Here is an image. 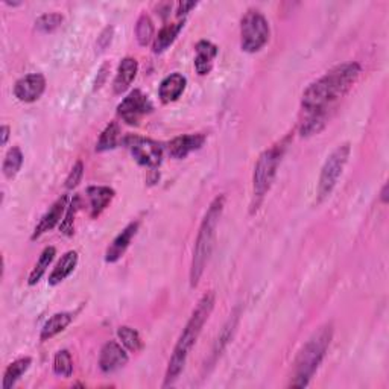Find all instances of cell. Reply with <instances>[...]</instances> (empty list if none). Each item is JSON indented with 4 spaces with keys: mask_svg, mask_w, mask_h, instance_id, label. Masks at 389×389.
<instances>
[{
    "mask_svg": "<svg viewBox=\"0 0 389 389\" xmlns=\"http://www.w3.org/2000/svg\"><path fill=\"white\" fill-rule=\"evenodd\" d=\"M31 364H32L31 357H20L14 360L13 364H9L4 374L2 389H11L18 381H20V377L27 371V369H29Z\"/></svg>",
    "mask_w": 389,
    "mask_h": 389,
    "instance_id": "cell-22",
    "label": "cell"
},
{
    "mask_svg": "<svg viewBox=\"0 0 389 389\" xmlns=\"http://www.w3.org/2000/svg\"><path fill=\"white\" fill-rule=\"evenodd\" d=\"M117 336H119L120 342H122V345L126 350L131 351V353H138V351L143 348V341H142L140 335H138V331L133 327H128V326L119 327Z\"/></svg>",
    "mask_w": 389,
    "mask_h": 389,
    "instance_id": "cell-26",
    "label": "cell"
},
{
    "mask_svg": "<svg viewBox=\"0 0 389 389\" xmlns=\"http://www.w3.org/2000/svg\"><path fill=\"white\" fill-rule=\"evenodd\" d=\"M22 164H23V152L18 146H13L5 155V160L2 164L4 175L8 180H13L18 173V171L22 169Z\"/></svg>",
    "mask_w": 389,
    "mask_h": 389,
    "instance_id": "cell-24",
    "label": "cell"
},
{
    "mask_svg": "<svg viewBox=\"0 0 389 389\" xmlns=\"http://www.w3.org/2000/svg\"><path fill=\"white\" fill-rule=\"evenodd\" d=\"M362 67L359 62H344L329 70L304 90L301 98V137L318 134L327 125L339 100L353 88Z\"/></svg>",
    "mask_w": 389,
    "mask_h": 389,
    "instance_id": "cell-1",
    "label": "cell"
},
{
    "mask_svg": "<svg viewBox=\"0 0 389 389\" xmlns=\"http://www.w3.org/2000/svg\"><path fill=\"white\" fill-rule=\"evenodd\" d=\"M225 206V197L224 194H219L213 202L204 216L197 240H194V248H193V257H192V265H190V286L192 288H197L201 277L204 274V270L209 263V258L211 256L213 248H215V239H216V228L219 224V219L222 216V211H224Z\"/></svg>",
    "mask_w": 389,
    "mask_h": 389,
    "instance_id": "cell-4",
    "label": "cell"
},
{
    "mask_svg": "<svg viewBox=\"0 0 389 389\" xmlns=\"http://www.w3.org/2000/svg\"><path fill=\"white\" fill-rule=\"evenodd\" d=\"M137 72H138V62L136 58L126 57L120 61L117 75L113 82V90L116 95H122L124 91L129 88V86L133 84V81L137 77Z\"/></svg>",
    "mask_w": 389,
    "mask_h": 389,
    "instance_id": "cell-16",
    "label": "cell"
},
{
    "mask_svg": "<svg viewBox=\"0 0 389 389\" xmlns=\"http://www.w3.org/2000/svg\"><path fill=\"white\" fill-rule=\"evenodd\" d=\"M82 177H84V163H82L81 160H78L75 163V166H73L70 173H69V177L66 180V187L67 189H73V187H77L78 184L81 183Z\"/></svg>",
    "mask_w": 389,
    "mask_h": 389,
    "instance_id": "cell-32",
    "label": "cell"
},
{
    "mask_svg": "<svg viewBox=\"0 0 389 389\" xmlns=\"http://www.w3.org/2000/svg\"><path fill=\"white\" fill-rule=\"evenodd\" d=\"M79 197H75L72 201L70 206L67 207V211H66V216H64L61 225H60V231L62 235L66 236H73V233H75V218H77V213L79 210Z\"/></svg>",
    "mask_w": 389,
    "mask_h": 389,
    "instance_id": "cell-30",
    "label": "cell"
},
{
    "mask_svg": "<svg viewBox=\"0 0 389 389\" xmlns=\"http://www.w3.org/2000/svg\"><path fill=\"white\" fill-rule=\"evenodd\" d=\"M213 308H215V292H207L206 295H202V298L197 304V308H194V310L192 312V317L187 321L186 327H184L177 345L173 348V355L169 360L168 371H166V377H164V383H163L164 388L173 385L175 381H177L180 374L183 373L190 351L193 345L197 344L204 324L209 321Z\"/></svg>",
    "mask_w": 389,
    "mask_h": 389,
    "instance_id": "cell-2",
    "label": "cell"
},
{
    "mask_svg": "<svg viewBox=\"0 0 389 389\" xmlns=\"http://www.w3.org/2000/svg\"><path fill=\"white\" fill-rule=\"evenodd\" d=\"M206 143V136L198 133V134H186L175 137L173 140L169 143V154L171 157L177 160L186 159L189 154L193 151H198Z\"/></svg>",
    "mask_w": 389,
    "mask_h": 389,
    "instance_id": "cell-12",
    "label": "cell"
},
{
    "mask_svg": "<svg viewBox=\"0 0 389 389\" xmlns=\"http://www.w3.org/2000/svg\"><path fill=\"white\" fill-rule=\"evenodd\" d=\"M288 142L289 137H286L284 140L271 146L270 150L263 151L261 157H258L253 175V210L261 206L265 194L270 192Z\"/></svg>",
    "mask_w": 389,
    "mask_h": 389,
    "instance_id": "cell-5",
    "label": "cell"
},
{
    "mask_svg": "<svg viewBox=\"0 0 389 389\" xmlns=\"http://www.w3.org/2000/svg\"><path fill=\"white\" fill-rule=\"evenodd\" d=\"M136 35H137V41L140 46L150 44L151 40L154 39V23L147 14H142L138 17L136 25Z\"/></svg>",
    "mask_w": 389,
    "mask_h": 389,
    "instance_id": "cell-28",
    "label": "cell"
},
{
    "mask_svg": "<svg viewBox=\"0 0 389 389\" xmlns=\"http://www.w3.org/2000/svg\"><path fill=\"white\" fill-rule=\"evenodd\" d=\"M72 321H73V313L70 312H60L52 315L41 329L40 339L48 341V339H52L53 336L60 335L61 331H64L70 326Z\"/></svg>",
    "mask_w": 389,
    "mask_h": 389,
    "instance_id": "cell-20",
    "label": "cell"
},
{
    "mask_svg": "<svg viewBox=\"0 0 389 389\" xmlns=\"http://www.w3.org/2000/svg\"><path fill=\"white\" fill-rule=\"evenodd\" d=\"M151 99L142 90H134L117 107V114L128 125H138L140 120L152 113Z\"/></svg>",
    "mask_w": 389,
    "mask_h": 389,
    "instance_id": "cell-9",
    "label": "cell"
},
{
    "mask_svg": "<svg viewBox=\"0 0 389 389\" xmlns=\"http://www.w3.org/2000/svg\"><path fill=\"white\" fill-rule=\"evenodd\" d=\"M0 134H2V146H5L8 143L9 134H11V128H9L8 125H4L2 129H0Z\"/></svg>",
    "mask_w": 389,
    "mask_h": 389,
    "instance_id": "cell-35",
    "label": "cell"
},
{
    "mask_svg": "<svg viewBox=\"0 0 389 389\" xmlns=\"http://www.w3.org/2000/svg\"><path fill=\"white\" fill-rule=\"evenodd\" d=\"M270 23L258 9H248L240 22V48L248 53H256L265 48L270 40Z\"/></svg>",
    "mask_w": 389,
    "mask_h": 389,
    "instance_id": "cell-6",
    "label": "cell"
},
{
    "mask_svg": "<svg viewBox=\"0 0 389 389\" xmlns=\"http://www.w3.org/2000/svg\"><path fill=\"white\" fill-rule=\"evenodd\" d=\"M116 192L107 187V186H91L87 189V197L90 201V215L91 218H98L102 215V211H104L111 201L114 199Z\"/></svg>",
    "mask_w": 389,
    "mask_h": 389,
    "instance_id": "cell-18",
    "label": "cell"
},
{
    "mask_svg": "<svg viewBox=\"0 0 389 389\" xmlns=\"http://www.w3.org/2000/svg\"><path fill=\"white\" fill-rule=\"evenodd\" d=\"M381 199L383 204L388 202V184H385L383 189H382V194H381Z\"/></svg>",
    "mask_w": 389,
    "mask_h": 389,
    "instance_id": "cell-36",
    "label": "cell"
},
{
    "mask_svg": "<svg viewBox=\"0 0 389 389\" xmlns=\"http://www.w3.org/2000/svg\"><path fill=\"white\" fill-rule=\"evenodd\" d=\"M78 261H79V256L77 251H67L66 254H64L60 262L55 265L53 271L51 272L49 275V284L51 286H57L60 284L61 282H64L67 279V277L75 271V268L78 266Z\"/></svg>",
    "mask_w": 389,
    "mask_h": 389,
    "instance_id": "cell-19",
    "label": "cell"
},
{
    "mask_svg": "<svg viewBox=\"0 0 389 389\" xmlns=\"http://www.w3.org/2000/svg\"><path fill=\"white\" fill-rule=\"evenodd\" d=\"M119 136H120V128L116 122H111L107 125V128L102 131L98 145H96V151L98 152H104L114 150L119 142Z\"/></svg>",
    "mask_w": 389,
    "mask_h": 389,
    "instance_id": "cell-25",
    "label": "cell"
},
{
    "mask_svg": "<svg viewBox=\"0 0 389 389\" xmlns=\"http://www.w3.org/2000/svg\"><path fill=\"white\" fill-rule=\"evenodd\" d=\"M125 145L129 147L138 164L146 166V168H157V166L161 164L163 147L152 138L128 136L125 138Z\"/></svg>",
    "mask_w": 389,
    "mask_h": 389,
    "instance_id": "cell-8",
    "label": "cell"
},
{
    "mask_svg": "<svg viewBox=\"0 0 389 389\" xmlns=\"http://www.w3.org/2000/svg\"><path fill=\"white\" fill-rule=\"evenodd\" d=\"M237 321H239V313H233V317L228 319V322L225 324V327L222 329L220 335L216 341L215 350H213V356H215V357H218L222 353V350H224L225 345L231 341V336H233V333H235L236 326H237Z\"/></svg>",
    "mask_w": 389,
    "mask_h": 389,
    "instance_id": "cell-29",
    "label": "cell"
},
{
    "mask_svg": "<svg viewBox=\"0 0 389 389\" xmlns=\"http://www.w3.org/2000/svg\"><path fill=\"white\" fill-rule=\"evenodd\" d=\"M55 256H57V249H55L53 246H46L43 249V253L40 254L39 262L35 263L34 270L29 274V279H27V284L34 286V284H37V283H39L41 280V277L46 274V271H48V268L53 262Z\"/></svg>",
    "mask_w": 389,
    "mask_h": 389,
    "instance_id": "cell-23",
    "label": "cell"
},
{
    "mask_svg": "<svg viewBox=\"0 0 389 389\" xmlns=\"http://www.w3.org/2000/svg\"><path fill=\"white\" fill-rule=\"evenodd\" d=\"M137 230H138V222H131V224L126 225L122 230V233L113 240V244L108 246L105 253V261L108 263H116L124 257L126 249L129 248V245H131L134 236L137 235Z\"/></svg>",
    "mask_w": 389,
    "mask_h": 389,
    "instance_id": "cell-14",
    "label": "cell"
},
{
    "mask_svg": "<svg viewBox=\"0 0 389 389\" xmlns=\"http://www.w3.org/2000/svg\"><path fill=\"white\" fill-rule=\"evenodd\" d=\"M333 339V324H326L313 333L312 338L305 342L294 362V371L291 377V388H305L312 377L317 373L321 362L326 357Z\"/></svg>",
    "mask_w": 389,
    "mask_h": 389,
    "instance_id": "cell-3",
    "label": "cell"
},
{
    "mask_svg": "<svg viewBox=\"0 0 389 389\" xmlns=\"http://www.w3.org/2000/svg\"><path fill=\"white\" fill-rule=\"evenodd\" d=\"M46 90V78L41 73H31L18 79L14 86V96L25 102V104H32L39 100Z\"/></svg>",
    "mask_w": 389,
    "mask_h": 389,
    "instance_id": "cell-10",
    "label": "cell"
},
{
    "mask_svg": "<svg viewBox=\"0 0 389 389\" xmlns=\"http://www.w3.org/2000/svg\"><path fill=\"white\" fill-rule=\"evenodd\" d=\"M62 23V15L58 13H49V14H43L41 17L37 18L35 22V29L40 31L43 34H49L53 32L55 29H58Z\"/></svg>",
    "mask_w": 389,
    "mask_h": 389,
    "instance_id": "cell-31",
    "label": "cell"
},
{
    "mask_svg": "<svg viewBox=\"0 0 389 389\" xmlns=\"http://www.w3.org/2000/svg\"><path fill=\"white\" fill-rule=\"evenodd\" d=\"M66 204H67V194H62V197L53 202V206L49 209V211H46V215L40 219L39 224H37L34 233H32V240L41 237L44 233H48L55 225H58L60 222H62V215L66 211Z\"/></svg>",
    "mask_w": 389,
    "mask_h": 389,
    "instance_id": "cell-13",
    "label": "cell"
},
{
    "mask_svg": "<svg viewBox=\"0 0 389 389\" xmlns=\"http://www.w3.org/2000/svg\"><path fill=\"white\" fill-rule=\"evenodd\" d=\"M350 154H351L350 143H342L327 157V160L321 169L319 181H318V199H317L318 204L329 198L333 189L336 187L339 177L342 175V172H344L345 164L350 159Z\"/></svg>",
    "mask_w": 389,
    "mask_h": 389,
    "instance_id": "cell-7",
    "label": "cell"
},
{
    "mask_svg": "<svg viewBox=\"0 0 389 389\" xmlns=\"http://www.w3.org/2000/svg\"><path fill=\"white\" fill-rule=\"evenodd\" d=\"M197 6V2H180L178 4V9H177V15L178 17H183L186 15L192 8Z\"/></svg>",
    "mask_w": 389,
    "mask_h": 389,
    "instance_id": "cell-34",
    "label": "cell"
},
{
    "mask_svg": "<svg viewBox=\"0 0 389 389\" xmlns=\"http://www.w3.org/2000/svg\"><path fill=\"white\" fill-rule=\"evenodd\" d=\"M53 373L64 378H69L73 374V360L67 350H60L58 353L55 355Z\"/></svg>",
    "mask_w": 389,
    "mask_h": 389,
    "instance_id": "cell-27",
    "label": "cell"
},
{
    "mask_svg": "<svg viewBox=\"0 0 389 389\" xmlns=\"http://www.w3.org/2000/svg\"><path fill=\"white\" fill-rule=\"evenodd\" d=\"M128 364V353L116 341H110L102 347L99 356V368L102 373L110 374L124 368Z\"/></svg>",
    "mask_w": 389,
    "mask_h": 389,
    "instance_id": "cell-11",
    "label": "cell"
},
{
    "mask_svg": "<svg viewBox=\"0 0 389 389\" xmlns=\"http://www.w3.org/2000/svg\"><path fill=\"white\" fill-rule=\"evenodd\" d=\"M184 27V20H180L177 23H169V25H164L159 35L154 39V44H152V49L155 53H161L164 52L166 49L169 48V46L177 40L178 34L183 31Z\"/></svg>",
    "mask_w": 389,
    "mask_h": 389,
    "instance_id": "cell-21",
    "label": "cell"
},
{
    "mask_svg": "<svg viewBox=\"0 0 389 389\" xmlns=\"http://www.w3.org/2000/svg\"><path fill=\"white\" fill-rule=\"evenodd\" d=\"M187 86V79L186 77H183L181 73L175 72L172 75L166 77L159 88V96L163 104H171V102L178 100L181 95L184 93Z\"/></svg>",
    "mask_w": 389,
    "mask_h": 389,
    "instance_id": "cell-15",
    "label": "cell"
},
{
    "mask_svg": "<svg viewBox=\"0 0 389 389\" xmlns=\"http://www.w3.org/2000/svg\"><path fill=\"white\" fill-rule=\"evenodd\" d=\"M111 35H113V27H107V29L100 34L99 40H98V44L100 46L102 49H105L107 46L110 44V41H111Z\"/></svg>",
    "mask_w": 389,
    "mask_h": 389,
    "instance_id": "cell-33",
    "label": "cell"
},
{
    "mask_svg": "<svg viewBox=\"0 0 389 389\" xmlns=\"http://www.w3.org/2000/svg\"><path fill=\"white\" fill-rule=\"evenodd\" d=\"M194 51H197V57H194V69H197L198 75L204 77L209 75L213 61L218 57V46L213 44L211 41L201 40L194 46Z\"/></svg>",
    "mask_w": 389,
    "mask_h": 389,
    "instance_id": "cell-17",
    "label": "cell"
}]
</instances>
